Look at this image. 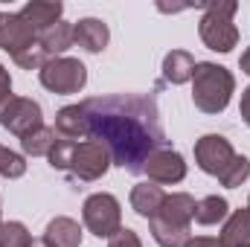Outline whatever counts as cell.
Returning <instances> with one entry per match:
<instances>
[{
  "mask_svg": "<svg viewBox=\"0 0 250 247\" xmlns=\"http://www.w3.org/2000/svg\"><path fill=\"white\" fill-rule=\"evenodd\" d=\"M143 172L148 175L151 184H157V186L160 184H181V181L187 178V160H184L181 151L157 148V151L146 160Z\"/></svg>",
  "mask_w": 250,
  "mask_h": 247,
  "instance_id": "30bf717a",
  "label": "cell"
},
{
  "mask_svg": "<svg viewBox=\"0 0 250 247\" xmlns=\"http://www.w3.org/2000/svg\"><path fill=\"white\" fill-rule=\"evenodd\" d=\"M44 239L50 247H82V227H79V221L59 215L47 224Z\"/></svg>",
  "mask_w": 250,
  "mask_h": 247,
  "instance_id": "2e32d148",
  "label": "cell"
},
{
  "mask_svg": "<svg viewBox=\"0 0 250 247\" xmlns=\"http://www.w3.org/2000/svg\"><path fill=\"white\" fill-rule=\"evenodd\" d=\"M56 140H59L56 128L41 125L38 131H32V134H26V137L21 140V148H23V154H29V157H50Z\"/></svg>",
  "mask_w": 250,
  "mask_h": 247,
  "instance_id": "44dd1931",
  "label": "cell"
},
{
  "mask_svg": "<svg viewBox=\"0 0 250 247\" xmlns=\"http://www.w3.org/2000/svg\"><path fill=\"white\" fill-rule=\"evenodd\" d=\"M108 247H143V242H140V236H137L134 230L123 227L114 239H108Z\"/></svg>",
  "mask_w": 250,
  "mask_h": 247,
  "instance_id": "d4e9b609",
  "label": "cell"
},
{
  "mask_svg": "<svg viewBox=\"0 0 250 247\" xmlns=\"http://www.w3.org/2000/svg\"><path fill=\"white\" fill-rule=\"evenodd\" d=\"M239 67H242V73H248L250 76V47L242 53V59H239Z\"/></svg>",
  "mask_w": 250,
  "mask_h": 247,
  "instance_id": "f1b7e54d",
  "label": "cell"
},
{
  "mask_svg": "<svg viewBox=\"0 0 250 247\" xmlns=\"http://www.w3.org/2000/svg\"><path fill=\"white\" fill-rule=\"evenodd\" d=\"M29 247H50V245H47V239H32V245Z\"/></svg>",
  "mask_w": 250,
  "mask_h": 247,
  "instance_id": "f546056e",
  "label": "cell"
},
{
  "mask_svg": "<svg viewBox=\"0 0 250 247\" xmlns=\"http://www.w3.org/2000/svg\"><path fill=\"white\" fill-rule=\"evenodd\" d=\"M163 201H166V192L151 181H143V184H137L131 189V209L140 218H154L157 209L163 206Z\"/></svg>",
  "mask_w": 250,
  "mask_h": 247,
  "instance_id": "9a60e30c",
  "label": "cell"
},
{
  "mask_svg": "<svg viewBox=\"0 0 250 247\" xmlns=\"http://www.w3.org/2000/svg\"><path fill=\"white\" fill-rule=\"evenodd\" d=\"M236 93V76L215 62H198L192 73V102L204 114H221Z\"/></svg>",
  "mask_w": 250,
  "mask_h": 247,
  "instance_id": "277c9868",
  "label": "cell"
},
{
  "mask_svg": "<svg viewBox=\"0 0 250 247\" xmlns=\"http://www.w3.org/2000/svg\"><path fill=\"white\" fill-rule=\"evenodd\" d=\"M32 236L21 221H0V247H29Z\"/></svg>",
  "mask_w": 250,
  "mask_h": 247,
  "instance_id": "7402d4cb",
  "label": "cell"
},
{
  "mask_svg": "<svg viewBox=\"0 0 250 247\" xmlns=\"http://www.w3.org/2000/svg\"><path fill=\"white\" fill-rule=\"evenodd\" d=\"M50 166L59 169V172H67L73 181L79 184H93L99 178H105V172L111 169V151L105 143L99 140H56L53 151H50Z\"/></svg>",
  "mask_w": 250,
  "mask_h": 247,
  "instance_id": "7a4b0ae2",
  "label": "cell"
},
{
  "mask_svg": "<svg viewBox=\"0 0 250 247\" xmlns=\"http://www.w3.org/2000/svg\"><path fill=\"white\" fill-rule=\"evenodd\" d=\"M0 23H3V12H0Z\"/></svg>",
  "mask_w": 250,
  "mask_h": 247,
  "instance_id": "4dcf8cb0",
  "label": "cell"
},
{
  "mask_svg": "<svg viewBox=\"0 0 250 247\" xmlns=\"http://www.w3.org/2000/svg\"><path fill=\"white\" fill-rule=\"evenodd\" d=\"M82 108L90 123V140L105 143L114 166L131 175H140L146 160L157 148H166V131L154 93L93 96L84 99Z\"/></svg>",
  "mask_w": 250,
  "mask_h": 247,
  "instance_id": "6da1fadb",
  "label": "cell"
},
{
  "mask_svg": "<svg viewBox=\"0 0 250 247\" xmlns=\"http://www.w3.org/2000/svg\"><path fill=\"white\" fill-rule=\"evenodd\" d=\"M41 84L56 93V96H70V93H79L84 84H87V67L79 62V59H70V56H59V59H50V62L41 67L38 73Z\"/></svg>",
  "mask_w": 250,
  "mask_h": 247,
  "instance_id": "52a82bcc",
  "label": "cell"
},
{
  "mask_svg": "<svg viewBox=\"0 0 250 247\" xmlns=\"http://www.w3.org/2000/svg\"><path fill=\"white\" fill-rule=\"evenodd\" d=\"M0 125L15 134L18 140H23L26 134L38 131L44 125V111L35 99L29 96H12L3 108H0Z\"/></svg>",
  "mask_w": 250,
  "mask_h": 247,
  "instance_id": "9c48e42d",
  "label": "cell"
},
{
  "mask_svg": "<svg viewBox=\"0 0 250 247\" xmlns=\"http://www.w3.org/2000/svg\"><path fill=\"white\" fill-rule=\"evenodd\" d=\"M82 221L96 239H114L123 230V206L111 192H96L84 201Z\"/></svg>",
  "mask_w": 250,
  "mask_h": 247,
  "instance_id": "8992f818",
  "label": "cell"
},
{
  "mask_svg": "<svg viewBox=\"0 0 250 247\" xmlns=\"http://www.w3.org/2000/svg\"><path fill=\"white\" fill-rule=\"evenodd\" d=\"M248 178H250V160L245 157V154H236L233 166H230V169L224 172V178H221V186H227V189H239Z\"/></svg>",
  "mask_w": 250,
  "mask_h": 247,
  "instance_id": "cb8c5ba5",
  "label": "cell"
},
{
  "mask_svg": "<svg viewBox=\"0 0 250 247\" xmlns=\"http://www.w3.org/2000/svg\"><path fill=\"white\" fill-rule=\"evenodd\" d=\"M224 247H250V209H233L221 227Z\"/></svg>",
  "mask_w": 250,
  "mask_h": 247,
  "instance_id": "e0dca14e",
  "label": "cell"
},
{
  "mask_svg": "<svg viewBox=\"0 0 250 247\" xmlns=\"http://www.w3.org/2000/svg\"><path fill=\"white\" fill-rule=\"evenodd\" d=\"M195 64L198 62L192 59V53H187V50L166 53V59H163V82H169V84H187V82H192Z\"/></svg>",
  "mask_w": 250,
  "mask_h": 247,
  "instance_id": "ac0fdd59",
  "label": "cell"
},
{
  "mask_svg": "<svg viewBox=\"0 0 250 247\" xmlns=\"http://www.w3.org/2000/svg\"><path fill=\"white\" fill-rule=\"evenodd\" d=\"M23 175H26V160H23V154L6 148V145L0 143V178L15 181V178H23Z\"/></svg>",
  "mask_w": 250,
  "mask_h": 247,
  "instance_id": "603a6c76",
  "label": "cell"
},
{
  "mask_svg": "<svg viewBox=\"0 0 250 247\" xmlns=\"http://www.w3.org/2000/svg\"><path fill=\"white\" fill-rule=\"evenodd\" d=\"M9 99H12V76H9V70L0 64V108H3Z\"/></svg>",
  "mask_w": 250,
  "mask_h": 247,
  "instance_id": "484cf974",
  "label": "cell"
},
{
  "mask_svg": "<svg viewBox=\"0 0 250 247\" xmlns=\"http://www.w3.org/2000/svg\"><path fill=\"white\" fill-rule=\"evenodd\" d=\"M233 160H236V148L221 134H204L195 143V163L204 175H212L221 181L224 172L233 166Z\"/></svg>",
  "mask_w": 250,
  "mask_h": 247,
  "instance_id": "ba28073f",
  "label": "cell"
},
{
  "mask_svg": "<svg viewBox=\"0 0 250 247\" xmlns=\"http://www.w3.org/2000/svg\"><path fill=\"white\" fill-rule=\"evenodd\" d=\"M239 114H242V123L250 128V84L242 90V102H239Z\"/></svg>",
  "mask_w": 250,
  "mask_h": 247,
  "instance_id": "83f0119b",
  "label": "cell"
},
{
  "mask_svg": "<svg viewBox=\"0 0 250 247\" xmlns=\"http://www.w3.org/2000/svg\"><path fill=\"white\" fill-rule=\"evenodd\" d=\"M227 215H230V204L221 195H207L195 204V221L204 227L221 224V221H227Z\"/></svg>",
  "mask_w": 250,
  "mask_h": 247,
  "instance_id": "ffe728a7",
  "label": "cell"
},
{
  "mask_svg": "<svg viewBox=\"0 0 250 247\" xmlns=\"http://www.w3.org/2000/svg\"><path fill=\"white\" fill-rule=\"evenodd\" d=\"M195 198L189 192H172L166 195L163 206L157 209L154 218H148L151 239L160 247H184L192 239V218H195Z\"/></svg>",
  "mask_w": 250,
  "mask_h": 247,
  "instance_id": "3957f363",
  "label": "cell"
},
{
  "mask_svg": "<svg viewBox=\"0 0 250 247\" xmlns=\"http://www.w3.org/2000/svg\"><path fill=\"white\" fill-rule=\"evenodd\" d=\"M111 41V29L99 18H82L73 23V44H79L87 53H102Z\"/></svg>",
  "mask_w": 250,
  "mask_h": 247,
  "instance_id": "4fadbf2b",
  "label": "cell"
},
{
  "mask_svg": "<svg viewBox=\"0 0 250 247\" xmlns=\"http://www.w3.org/2000/svg\"><path fill=\"white\" fill-rule=\"evenodd\" d=\"M38 44L44 47V53L50 59H59L62 53H67L73 47V23L67 21H59L56 26H50L44 35H38Z\"/></svg>",
  "mask_w": 250,
  "mask_h": 247,
  "instance_id": "d6986e66",
  "label": "cell"
},
{
  "mask_svg": "<svg viewBox=\"0 0 250 247\" xmlns=\"http://www.w3.org/2000/svg\"><path fill=\"white\" fill-rule=\"evenodd\" d=\"M248 209H250V198H248Z\"/></svg>",
  "mask_w": 250,
  "mask_h": 247,
  "instance_id": "1f68e13d",
  "label": "cell"
},
{
  "mask_svg": "<svg viewBox=\"0 0 250 247\" xmlns=\"http://www.w3.org/2000/svg\"><path fill=\"white\" fill-rule=\"evenodd\" d=\"M236 12H239V3H233V0L204 3V18L198 21V35L209 50L230 53L239 44V29L233 23Z\"/></svg>",
  "mask_w": 250,
  "mask_h": 247,
  "instance_id": "5b68a950",
  "label": "cell"
},
{
  "mask_svg": "<svg viewBox=\"0 0 250 247\" xmlns=\"http://www.w3.org/2000/svg\"><path fill=\"white\" fill-rule=\"evenodd\" d=\"M64 6L59 0H29L18 15L23 18V23L35 32V35H44L50 26H56L62 21Z\"/></svg>",
  "mask_w": 250,
  "mask_h": 247,
  "instance_id": "7c38bea8",
  "label": "cell"
},
{
  "mask_svg": "<svg viewBox=\"0 0 250 247\" xmlns=\"http://www.w3.org/2000/svg\"><path fill=\"white\" fill-rule=\"evenodd\" d=\"M184 247H224V245H221V239H212V236H195Z\"/></svg>",
  "mask_w": 250,
  "mask_h": 247,
  "instance_id": "4316f807",
  "label": "cell"
},
{
  "mask_svg": "<svg viewBox=\"0 0 250 247\" xmlns=\"http://www.w3.org/2000/svg\"><path fill=\"white\" fill-rule=\"evenodd\" d=\"M32 44H38V35L23 23V18L18 12H3V23H0V50H6L12 59L21 56L23 50H29Z\"/></svg>",
  "mask_w": 250,
  "mask_h": 247,
  "instance_id": "8fae6325",
  "label": "cell"
},
{
  "mask_svg": "<svg viewBox=\"0 0 250 247\" xmlns=\"http://www.w3.org/2000/svg\"><path fill=\"white\" fill-rule=\"evenodd\" d=\"M56 134L62 140H90V123L82 105H64L62 111L56 114Z\"/></svg>",
  "mask_w": 250,
  "mask_h": 247,
  "instance_id": "5bb4252c",
  "label": "cell"
}]
</instances>
